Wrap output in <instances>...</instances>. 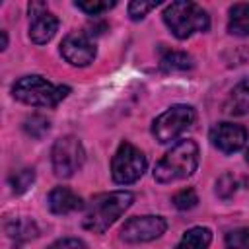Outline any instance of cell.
<instances>
[{
  "label": "cell",
  "instance_id": "obj_1",
  "mask_svg": "<svg viewBox=\"0 0 249 249\" xmlns=\"http://www.w3.org/2000/svg\"><path fill=\"white\" fill-rule=\"evenodd\" d=\"M132 202L134 195L130 191H113L97 195L88 204L82 224L93 233H103L132 206Z\"/></svg>",
  "mask_w": 249,
  "mask_h": 249
},
{
  "label": "cell",
  "instance_id": "obj_2",
  "mask_svg": "<svg viewBox=\"0 0 249 249\" xmlns=\"http://www.w3.org/2000/svg\"><path fill=\"white\" fill-rule=\"evenodd\" d=\"M198 144L191 138L177 142L154 167V179L158 183H173L191 177L198 167Z\"/></svg>",
  "mask_w": 249,
  "mask_h": 249
},
{
  "label": "cell",
  "instance_id": "obj_3",
  "mask_svg": "<svg viewBox=\"0 0 249 249\" xmlns=\"http://www.w3.org/2000/svg\"><path fill=\"white\" fill-rule=\"evenodd\" d=\"M163 21L177 39H189L195 33H204L210 27V18L202 6L195 2H171L163 10Z\"/></svg>",
  "mask_w": 249,
  "mask_h": 249
},
{
  "label": "cell",
  "instance_id": "obj_4",
  "mask_svg": "<svg viewBox=\"0 0 249 249\" xmlns=\"http://www.w3.org/2000/svg\"><path fill=\"white\" fill-rule=\"evenodd\" d=\"M68 93V86H54L43 76H23L12 86V95L31 107H56Z\"/></svg>",
  "mask_w": 249,
  "mask_h": 249
},
{
  "label": "cell",
  "instance_id": "obj_5",
  "mask_svg": "<svg viewBox=\"0 0 249 249\" xmlns=\"http://www.w3.org/2000/svg\"><path fill=\"white\" fill-rule=\"evenodd\" d=\"M146 156L130 142H121L113 160H111V175L119 185H130L142 177L146 171Z\"/></svg>",
  "mask_w": 249,
  "mask_h": 249
},
{
  "label": "cell",
  "instance_id": "obj_6",
  "mask_svg": "<svg viewBox=\"0 0 249 249\" xmlns=\"http://www.w3.org/2000/svg\"><path fill=\"white\" fill-rule=\"evenodd\" d=\"M195 117H196V113H195V109L191 105H185V103L173 105L167 111H163L160 117L154 119L152 134L161 144L171 142L195 123Z\"/></svg>",
  "mask_w": 249,
  "mask_h": 249
},
{
  "label": "cell",
  "instance_id": "obj_7",
  "mask_svg": "<svg viewBox=\"0 0 249 249\" xmlns=\"http://www.w3.org/2000/svg\"><path fill=\"white\" fill-rule=\"evenodd\" d=\"M51 160H53V171L56 177H72L84 163L86 152L82 142L76 136H62L54 140L53 150H51Z\"/></svg>",
  "mask_w": 249,
  "mask_h": 249
},
{
  "label": "cell",
  "instance_id": "obj_8",
  "mask_svg": "<svg viewBox=\"0 0 249 249\" xmlns=\"http://www.w3.org/2000/svg\"><path fill=\"white\" fill-rule=\"evenodd\" d=\"M167 222L161 216H134L121 228V239L126 243H146L165 233Z\"/></svg>",
  "mask_w": 249,
  "mask_h": 249
},
{
  "label": "cell",
  "instance_id": "obj_9",
  "mask_svg": "<svg viewBox=\"0 0 249 249\" xmlns=\"http://www.w3.org/2000/svg\"><path fill=\"white\" fill-rule=\"evenodd\" d=\"M60 54L72 66H88L89 62H93L97 49L88 31H74L62 39Z\"/></svg>",
  "mask_w": 249,
  "mask_h": 249
},
{
  "label": "cell",
  "instance_id": "obj_10",
  "mask_svg": "<svg viewBox=\"0 0 249 249\" xmlns=\"http://www.w3.org/2000/svg\"><path fill=\"white\" fill-rule=\"evenodd\" d=\"M29 39L35 45L49 43L56 29H58V18L49 12L45 2H29Z\"/></svg>",
  "mask_w": 249,
  "mask_h": 249
},
{
  "label": "cell",
  "instance_id": "obj_11",
  "mask_svg": "<svg viewBox=\"0 0 249 249\" xmlns=\"http://www.w3.org/2000/svg\"><path fill=\"white\" fill-rule=\"evenodd\" d=\"M210 140L220 152L233 154V152H239L245 146L247 130H245V126L235 124V123H218L210 130Z\"/></svg>",
  "mask_w": 249,
  "mask_h": 249
},
{
  "label": "cell",
  "instance_id": "obj_12",
  "mask_svg": "<svg viewBox=\"0 0 249 249\" xmlns=\"http://www.w3.org/2000/svg\"><path fill=\"white\" fill-rule=\"evenodd\" d=\"M82 206V198L68 187H54L49 193V208L53 214H70Z\"/></svg>",
  "mask_w": 249,
  "mask_h": 249
},
{
  "label": "cell",
  "instance_id": "obj_13",
  "mask_svg": "<svg viewBox=\"0 0 249 249\" xmlns=\"http://www.w3.org/2000/svg\"><path fill=\"white\" fill-rule=\"evenodd\" d=\"M226 111L230 115H247L249 113V76L243 78L230 93L226 101Z\"/></svg>",
  "mask_w": 249,
  "mask_h": 249
},
{
  "label": "cell",
  "instance_id": "obj_14",
  "mask_svg": "<svg viewBox=\"0 0 249 249\" xmlns=\"http://www.w3.org/2000/svg\"><path fill=\"white\" fill-rule=\"evenodd\" d=\"M6 233L16 241H27V239L37 237L39 230H37L33 220H29L25 216H19V218H12V220L6 222Z\"/></svg>",
  "mask_w": 249,
  "mask_h": 249
},
{
  "label": "cell",
  "instance_id": "obj_15",
  "mask_svg": "<svg viewBox=\"0 0 249 249\" xmlns=\"http://www.w3.org/2000/svg\"><path fill=\"white\" fill-rule=\"evenodd\" d=\"M212 241V231L204 226H195L183 233L177 243V249H208Z\"/></svg>",
  "mask_w": 249,
  "mask_h": 249
},
{
  "label": "cell",
  "instance_id": "obj_16",
  "mask_svg": "<svg viewBox=\"0 0 249 249\" xmlns=\"http://www.w3.org/2000/svg\"><path fill=\"white\" fill-rule=\"evenodd\" d=\"M228 31L237 37L249 35V4H233L230 8Z\"/></svg>",
  "mask_w": 249,
  "mask_h": 249
},
{
  "label": "cell",
  "instance_id": "obj_17",
  "mask_svg": "<svg viewBox=\"0 0 249 249\" xmlns=\"http://www.w3.org/2000/svg\"><path fill=\"white\" fill-rule=\"evenodd\" d=\"M160 66L165 72H185V70H191L195 66V62H193L191 54H187L183 51H165L161 54Z\"/></svg>",
  "mask_w": 249,
  "mask_h": 249
},
{
  "label": "cell",
  "instance_id": "obj_18",
  "mask_svg": "<svg viewBox=\"0 0 249 249\" xmlns=\"http://www.w3.org/2000/svg\"><path fill=\"white\" fill-rule=\"evenodd\" d=\"M35 181V171L31 167H23L10 175V187L14 195H23Z\"/></svg>",
  "mask_w": 249,
  "mask_h": 249
},
{
  "label": "cell",
  "instance_id": "obj_19",
  "mask_svg": "<svg viewBox=\"0 0 249 249\" xmlns=\"http://www.w3.org/2000/svg\"><path fill=\"white\" fill-rule=\"evenodd\" d=\"M49 128H51V123L43 117V115H31V117H27L25 119V123H23V130L31 136V138H43L47 132H49Z\"/></svg>",
  "mask_w": 249,
  "mask_h": 249
},
{
  "label": "cell",
  "instance_id": "obj_20",
  "mask_svg": "<svg viewBox=\"0 0 249 249\" xmlns=\"http://www.w3.org/2000/svg\"><path fill=\"white\" fill-rule=\"evenodd\" d=\"M198 204V195L193 187H187V189H181L173 195V206L179 208V210H191Z\"/></svg>",
  "mask_w": 249,
  "mask_h": 249
},
{
  "label": "cell",
  "instance_id": "obj_21",
  "mask_svg": "<svg viewBox=\"0 0 249 249\" xmlns=\"http://www.w3.org/2000/svg\"><path fill=\"white\" fill-rule=\"evenodd\" d=\"M226 249H249V228H237L226 233Z\"/></svg>",
  "mask_w": 249,
  "mask_h": 249
},
{
  "label": "cell",
  "instance_id": "obj_22",
  "mask_svg": "<svg viewBox=\"0 0 249 249\" xmlns=\"http://www.w3.org/2000/svg\"><path fill=\"white\" fill-rule=\"evenodd\" d=\"M74 6H76L78 10H82L84 14H88V16H99V14H103V12L111 10V8H115V6H117V2H115V0H111V2L88 0V2H76Z\"/></svg>",
  "mask_w": 249,
  "mask_h": 249
},
{
  "label": "cell",
  "instance_id": "obj_23",
  "mask_svg": "<svg viewBox=\"0 0 249 249\" xmlns=\"http://www.w3.org/2000/svg\"><path fill=\"white\" fill-rule=\"evenodd\" d=\"M237 191V179L231 173H224L216 183V193L220 198H230Z\"/></svg>",
  "mask_w": 249,
  "mask_h": 249
},
{
  "label": "cell",
  "instance_id": "obj_24",
  "mask_svg": "<svg viewBox=\"0 0 249 249\" xmlns=\"http://www.w3.org/2000/svg\"><path fill=\"white\" fill-rule=\"evenodd\" d=\"M158 6V2H130L128 4V16H130V19H134V21H138V19H142L148 12H152L154 8Z\"/></svg>",
  "mask_w": 249,
  "mask_h": 249
},
{
  "label": "cell",
  "instance_id": "obj_25",
  "mask_svg": "<svg viewBox=\"0 0 249 249\" xmlns=\"http://www.w3.org/2000/svg\"><path fill=\"white\" fill-rule=\"evenodd\" d=\"M49 249H86V245H84V241H80L76 237H64V239L54 241Z\"/></svg>",
  "mask_w": 249,
  "mask_h": 249
},
{
  "label": "cell",
  "instance_id": "obj_26",
  "mask_svg": "<svg viewBox=\"0 0 249 249\" xmlns=\"http://www.w3.org/2000/svg\"><path fill=\"white\" fill-rule=\"evenodd\" d=\"M0 33H2V51H4V49H6V47H8V33H6V31H4V29H2V31H0Z\"/></svg>",
  "mask_w": 249,
  "mask_h": 249
},
{
  "label": "cell",
  "instance_id": "obj_27",
  "mask_svg": "<svg viewBox=\"0 0 249 249\" xmlns=\"http://www.w3.org/2000/svg\"><path fill=\"white\" fill-rule=\"evenodd\" d=\"M245 160L249 161V148H247V154H245Z\"/></svg>",
  "mask_w": 249,
  "mask_h": 249
}]
</instances>
